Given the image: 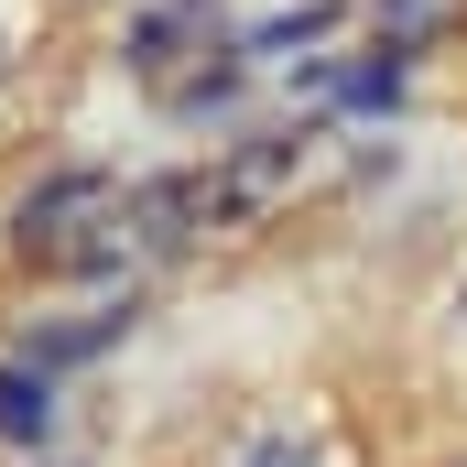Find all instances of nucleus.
I'll return each mask as SVG.
<instances>
[{
	"mask_svg": "<svg viewBox=\"0 0 467 467\" xmlns=\"http://www.w3.org/2000/svg\"><path fill=\"white\" fill-rule=\"evenodd\" d=\"M11 250L33 261V272H77V283H99L130 261V239H119V185L109 174H44L33 196H22V218H11Z\"/></svg>",
	"mask_w": 467,
	"mask_h": 467,
	"instance_id": "nucleus-1",
	"label": "nucleus"
},
{
	"mask_svg": "<svg viewBox=\"0 0 467 467\" xmlns=\"http://www.w3.org/2000/svg\"><path fill=\"white\" fill-rule=\"evenodd\" d=\"M207 218H218V185H207V174H152V185L119 196V239H130L141 261H174Z\"/></svg>",
	"mask_w": 467,
	"mask_h": 467,
	"instance_id": "nucleus-2",
	"label": "nucleus"
},
{
	"mask_svg": "<svg viewBox=\"0 0 467 467\" xmlns=\"http://www.w3.org/2000/svg\"><path fill=\"white\" fill-rule=\"evenodd\" d=\"M207 44H218V0H163V11H141V33H130V77H141V88H174L185 55H207Z\"/></svg>",
	"mask_w": 467,
	"mask_h": 467,
	"instance_id": "nucleus-3",
	"label": "nucleus"
},
{
	"mask_svg": "<svg viewBox=\"0 0 467 467\" xmlns=\"http://www.w3.org/2000/svg\"><path fill=\"white\" fill-rule=\"evenodd\" d=\"M294 163H305V130H261L229 174H207V185H218V218H261V207L294 185Z\"/></svg>",
	"mask_w": 467,
	"mask_h": 467,
	"instance_id": "nucleus-4",
	"label": "nucleus"
},
{
	"mask_svg": "<svg viewBox=\"0 0 467 467\" xmlns=\"http://www.w3.org/2000/svg\"><path fill=\"white\" fill-rule=\"evenodd\" d=\"M44 424H55V369L11 358L0 369V446H44Z\"/></svg>",
	"mask_w": 467,
	"mask_h": 467,
	"instance_id": "nucleus-5",
	"label": "nucleus"
},
{
	"mask_svg": "<svg viewBox=\"0 0 467 467\" xmlns=\"http://www.w3.org/2000/svg\"><path fill=\"white\" fill-rule=\"evenodd\" d=\"M239 77H250V55H229V44H207V66H185L174 88H152L174 119H207V109H229L239 99Z\"/></svg>",
	"mask_w": 467,
	"mask_h": 467,
	"instance_id": "nucleus-6",
	"label": "nucleus"
},
{
	"mask_svg": "<svg viewBox=\"0 0 467 467\" xmlns=\"http://www.w3.org/2000/svg\"><path fill=\"white\" fill-rule=\"evenodd\" d=\"M316 33H337V0H305V11H272L239 55H294V44H316Z\"/></svg>",
	"mask_w": 467,
	"mask_h": 467,
	"instance_id": "nucleus-7",
	"label": "nucleus"
},
{
	"mask_svg": "<svg viewBox=\"0 0 467 467\" xmlns=\"http://www.w3.org/2000/svg\"><path fill=\"white\" fill-rule=\"evenodd\" d=\"M435 22H446V0H380V55H413Z\"/></svg>",
	"mask_w": 467,
	"mask_h": 467,
	"instance_id": "nucleus-8",
	"label": "nucleus"
},
{
	"mask_svg": "<svg viewBox=\"0 0 467 467\" xmlns=\"http://www.w3.org/2000/svg\"><path fill=\"white\" fill-rule=\"evenodd\" d=\"M239 467H316V446H305V435H261Z\"/></svg>",
	"mask_w": 467,
	"mask_h": 467,
	"instance_id": "nucleus-9",
	"label": "nucleus"
}]
</instances>
